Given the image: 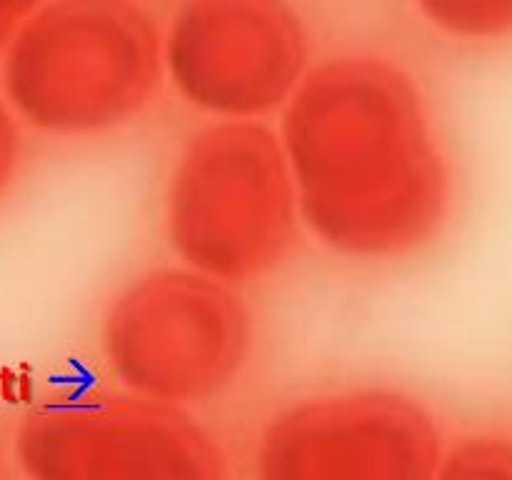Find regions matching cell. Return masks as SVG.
Segmentation results:
<instances>
[{
  "instance_id": "cell-1",
  "label": "cell",
  "mask_w": 512,
  "mask_h": 480,
  "mask_svg": "<svg viewBox=\"0 0 512 480\" xmlns=\"http://www.w3.org/2000/svg\"><path fill=\"white\" fill-rule=\"evenodd\" d=\"M300 220L360 263L413 255L453 205V170L418 80L373 53L310 68L280 118Z\"/></svg>"
},
{
  "instance_id": "cell-2",
  "label": "cell",
  "mask_w": 512,
  "mask_h": 480,
  "mask_svg": "<svg viewBox=\"0 0 512 480\" xmlns=\"http://www.w3.org/2000/svg\"><path fill=\"white\" fill-rule=\"evenodd\" d=\"M163 75V35L135 0H45L5 45L13 113L65 138L138 118Z\"/></svg>"
},
{
  "instance_id": "cell-3",
  "label": "cell",
  "mask_w": 512,
  "mask_h": 480,
  "mask_svg": "<svg viewBox=\"0 0 512 480\" xmlns=\"http://www.w3.org/2000/svg\"><path fill=\"white\" fill-rule=\"evenodd\" d=\"M163 223L185 265L225 283L278 270L303 223L280 135L255 118L195 130L168 175Z\"/></svg>"
},
{
  "instance_id": "cell-4",
  "label": "cell",
  "mask_w": 512,
  "mask_h": 480,
  "mask_svg": "<svg viewBox=\"0 0 512 480\" xmlns=\"http://www.w3.org/2000/svg\"><path fill=\"white\" fill-rule=\"evenodd\" d=\"M253 340V315L235 285L185 263L125 283L100 328L103 358L123 388L183 408L223 395Z\"/></svg>"
},
{
  "instance_id": "cell-5",
  "label": "cell",
  "mask_w": 512,
  "mask_h": 480,
  "mask_svg": "<svg viewBox=\"0 0 512 480\" xmlns=\"http://www.w3.org/2000/svg\"><path fill=\"white\" fill-rule=\"evenodd\" d=\"M15 460L38 480H215L218 440L183 408L148 395L73 390L25 410Z\"/></svg>"
},
{
  "instance_id": "cell-6",
  "label": "cell",
  "mask_w": 512,
  "mask_h": 480,
  "mask_svg": "<svg viewBox=\"0 0 512 480\" xmlns=\"http://www.w3.org/2000/svg\"><path fill=\"white\" fill-rule=\"evenodd\" d=\"M433 410L385 385L325 390L295 400L268 420L255 473L270 480H428L445 458Z\"/></svg>"
},
{
  "instance_id": "cell-7",
  "label": "cell",
  "mask_w": 512,
  "mask_h": 480,
  "mask_svg": "<svg viewBox=\"0 0 512 480\" xmlns=\"http://www.w3.org/2000/svg\"><path fill=\"white\" fill-rule=\"evenodd\" d=\"M163 58L185 103L253 120L288 103L310 70V40L290 0H183Z\"/></svg>"
},
{
  "instance_id": "cell-8",
  "label": "cell",
  "mask_w": 512,
  "mask_h": 480,
  "mask_svg": "<svg viewBox=\"0 0 512 480\" xmlns=\"http://www.w3.org/2000/svg\"><path fill=\"white\" fill-rule=\"evenodd\" d=\"M425 23L458 43L512 40V0H413Z\"/></svg>"
},
{
  "instance_id": "cell-9",
  "label": "cell",
  "mask_w": 512,
  "mask_h": 480,
  "mask_svg": "<svg viewBox=\"0 0 512 480\" xmlns=\"http://www.w3.org/2000/svg\"><path fill=\"white\" fill-rule=\"evenodd\" d=\"M438 478H512L510 430H480L445 450Z\"/></svg>"
},
{
  "instance_id": "cell-10",
  "label": "cell",
  "mask_w": 512,
  "mask_h": 480,
  "mask_svg": "<svg viewBox=\"0 0 512 480\" xmlns=\"http://www.w3.org/2000/svg\"><path fill=\"white\" fill-rule=\"evenodd\" d=\"M10 110L0 100V195L10 188L20 165V135Z\"/></svg>"
},
{
  "instance_id": "cell-11",
  "label": "cell",
  "mask_w": 512,
  "mask_h": 480,
  "mask_svg": "<svg viewBox=\"0 0 512 480\" xmlns=\"http://www.w3.org/2000/svg\"><path fill=\"white\" fill-rule=\"evenodd\" d=\"M43 3L45 0H0V48L10 43L20 25Z\"/></svg>"
}]
</instances>
